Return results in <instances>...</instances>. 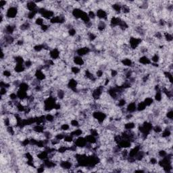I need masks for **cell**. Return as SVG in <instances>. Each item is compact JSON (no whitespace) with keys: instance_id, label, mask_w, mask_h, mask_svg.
I'll return each instance as SVG.
<instances>
[{"instance_id":"cell-3","label":"cell","mask_w":173,"mask_h":173,"mask_svg":"<svg viewBox=\"0 0 173 173\" xmlns=\"http://www.w3.org/2000/svg\"><path fill=\"white\" fill-rule=\"evenodd\" d=\"M138 63L142 66H148L151 64V60L148 56H141L140 58L138 59Z\"/></svg>"},{"instance_id":"cell-2","label":"cell","mask_w":173,"mask_h":173,"mask_svg":"<svg viewBox=\"0 0 173 173\" xmlns=\"http://www.w3.org/2000/svg\"><path fill=\"white\" fill-rule=\"evenodd\" d=\"M126 110L127 113L134 114L137 112V102H131L127 103L126 105Z\"/></svg>"},{"instance_id":"cell-1","label":"cell","mask_w":173,"mask_h":173,"mask_svg":"<svg viewBox=\"0 0 173 173\" xmlns=\"http://www.w3.org/2000/svg\"><path fill=\"white\" fill-rule=\"evenodd\" d=\"M73 63L75 66L81 67L83 66L85 64V62L84 60V58L81 56H79L78 55H75L73 58Z\"/></svg>"}]
</instances>
